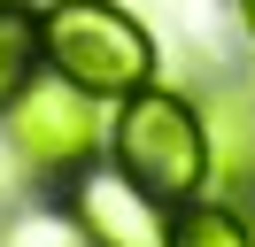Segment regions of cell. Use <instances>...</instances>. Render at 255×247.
<instances>
[{
	"mask_svg": "<svg viewBox=\"0 0 255 247\" xmlns=\"http://www.w3.org/2000/svg\"><path fill=\"white\" fill-rule=\"evenodd\" d=\"M39 70V15L23 0H0V108L16 101Z\"/></svg>",
	"mask_w": 255,
	"mask_h": 247,
	"instance_id": "6",
	"label": "cell"
},
{
	"mask_svg": "<svg viewBox=\"0 0 255 247\" xmlns=\"http://www.w3.org/2000/svg\"><path fill=\"white\" fill-rule=\"evenodd\" d=\"M248 232H255V224H248Z\"/></svg>",
	"mask_w": 255,
	"mask_h": 247,
	"instance_id": "9",
	"label": "cell"
},
{
	"mask_svg": "<svg viewBox=\"0 0 255 247\" xmlns=\"http://www.w3.org/2000/svg\"><path fill=\"white\" fill-rule=\"evenodd\" d=\"M8 139H16V154H23L31 170H47V178H78V170L93 162V147H101L93 93L70 85V77H54V85H23L16 101H8Z\"/></svg>",
	"mask_w": 255,
	"mask_h": 247,
	"instance_id": "3",
	"label": "cell"
},
{
	"mask_svg": "<svg viewBox=\"0 0 255 247\" xmlns=\"http://www.w3.org/2000/svg\"><path fill=\"white\" fill-rule=\"evenodd\" d=\"M0 247H93V240H85V224L62 216V209H23V216L0 224Z\"/></svg>",
	"mask_w": 255,
	"mask_h": 247,
	"instance_id": "7",
	"label": "cell"
},
{
	"mask_svg": "<svg viewBox=\"0 0 255 247\" xmlns=\"http://www.w3.org/2000/svg\"><path fill=\"white\" fill-rule=\"evenodd\" d=\"M70 216L85 224L93 247H162L155 201H147L124 170H93V162H85L78 178H70Z\"/></svg>",
	"mask_w": 255,
	"mask_h": 247,
	"instance_id": "4",
	"label": "cell"
},
{
	"mask_svg": "<svg viewBox=\"0 0 255 247\" xmlns=\"http://www.w3.org/2000/svg\"><path fill=\"white\" fill-rule=\"evenodd\" d=\"M240 23H248V39H255V0H240Z\"/></svg>",
	"mask_w": 255,
	"mask_h": 247,
	"instance_id": "8",
	"label": "cell"
},
{
	"mask_svg": "<svg viewBox=\"0 0 255 247\" xmlns=\"http://www.w3.org/2000/svg\"><path fill=\"white\" fill-rule=\"evenodd\" d=\"M39 54L54 62V77L85 85L93 101H124L155 85V39L116 0H54L39 15Z\"/></svg>",
	"mask_w": 255,
	"mask_h": 247,
	"instance_id": "2",
	"label": "cell"
},
{
	"mask_svg": "<svg viewBox=\"0 0 255 247\" xmlns=\"http://www.w3.org/2000/svg\"><path fill=\"white\" fill-rule=\"evenodd\" d=\"M109 147H116V170L155 209H186V201L209 193V116L170 85L124 93V116H116Z\"/></svg>",
	"mask_w": 255,
	"mask_h": 247,
	"instance_id": "1",
	"label": "cell"
},
{
	"mask_svg": "<svg viewBox=\"0 0 255 247\" xmlns=\"http://www.w3.org/2000/svg\"><path fill=\"white\" fill-rule=\"evenodd\" d=\"M162 247H255V232L232 201H186L162 232Z\"/></svg>",
	"mask_w": 255,
	"mask_h": 247,
	"instance_id": "5",
	"label": "cell"
}]
</instances>
